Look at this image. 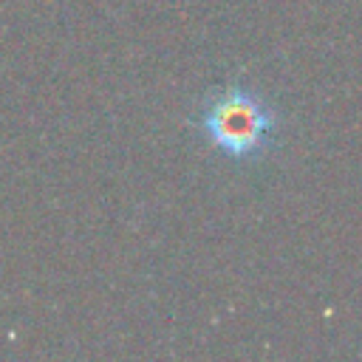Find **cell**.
Listing matches in <instances>:
<instances>
[{"instance_id":"cell-1","label":"cell","mask_w":362,"mask_h":362,"mask_svg":"<svg viewBox=\"0 0 362 362\" xmlns=\"http://www.w3.org/2000/svg\"><path fill=\"white\" fill-rule=\"evenodd\" d=\"M195 127L226 158L255 164L274 150L283 116L260 90L235 82L204 96Z\"/></svg>"}]
</instances>
